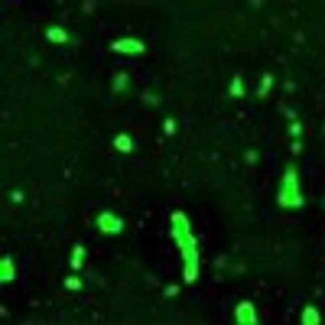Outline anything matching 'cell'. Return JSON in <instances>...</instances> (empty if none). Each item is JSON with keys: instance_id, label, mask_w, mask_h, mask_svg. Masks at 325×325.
<instances>
[{"instance_id": "6da1fadb", "label": "cell", "mask_w": 325, "mask_h": 325, "mask_svg": "<svg viewBox=\"0 0 325 325\" xmlns=\"http://www.w3.org/2000/svg\"><path fill=\"white\" fill-rule=\"evenodd\" d=\"M169 225H172V241H176L179 254H182V264H185L182 280L195 283V276H198V241H195V234H192L189 215H185V211H172Z\"/></svg>"}, {"instance_id": "7a4b0ae2", "label": "cell", "mask_w": 325, "mask_h": 325, "mask_svg": "<svg viewBox=\"0 0 325 325\" xmlns=\"http://www.w3.org/2000/svg\"><path fill=\"white\" fill-rule=\"evenodd\" d=\"M276 202H280V208H302V205H306V195H302V189H299V176H296V166L293 163L283 169Z\"/></svg>"}, {"instance_id": "3957f363", "label": "cell", "mask_w": 325, "mask_h": 325, "mask_svg": "<svg viewBox=\"0 0 325 325\" xmlns=\"http://www.w3.org/2000/svg\"><path fill=\"white\" fill-rule=\"evenodd\" d=\"M98 231L101 234H121L124 231V218L114 211H98Z\"/></svg>"}, {"instance_id": "277c9868", "label": "cell", "mask_w": 325, "mask_h": 325, "mask_svg": "<svg viewBox=\"0 0 325 325\" xmlns=\"http://www.w3.org/2000/svg\"><path fill=\"white\" fill-rule=\"evenodd\" d=\"M111 49H114V52H124V55H143V52H147V46H143L140 43V39H117V43H111Z\"/></svg>"}, {"instance_id": "5b68a950", "label": "cell", "mask_w": 325, "mask_h": 325, "mask_svg": "<svg viewBox=\"0 0 325 325\" xmlns=\"http://www.w3.org/2000/svg\"><path fill=\"white\" fill-rule=\"evenodd\" d=\"M234 319H238V325H254L257 322V309H254V302H238V306H234Z\"/></svg>"}, {"instance_id": "8992f818", "label": "cell", "mask_w": 325, "mask_h": 325, "mask_svg": "<svg viewBox=\"0 0 325 325\" xmlns=\"http://www.w3.org/2000/svg\"><path fill=\"white\" fill-rule=\"evenodd\" d=\"M46 39H49V43H72V36H68L62 26H49V30H46Z\"/></svg>"}, {"instance_id": "52a82bcc", "label": "cell", "mask_w": 325, "mask_h": 325, "mask_svg": "<svg viewBox=\"0 0 325 325\" xmlns=\"http://www.w3.org/2000/svg\"><path fill=\"white\" fill-rule=\"evenodd\" d=\"M13 280V257L0 260V283H10Z\"/></svg>"}, {"instance_id": "ba28073f", "label": "cell", "mask_w": 325, "mask_h": 325, "mask_svg": "<svg viewBox=\"0 0 325 325\" xmlns=\"http://www.w3.org/2000/svg\"><path fill=\"white\" fill-rule=\"evenodd\" d=\"M114 147L121 150V153H134V140H130L127 134H117L114 137Z\"/></svg>"}, {"instance_id": "9c48e42d", "label": "cell", "mask_w": 325, "mask_h": 325, "mask_svg": "<svg viewBox=\"0 0 325 325\" xmlns=\"http://www.w3.org/2000/svg\"><path fill=\"white\" fill-rule=\"evenodd\" d=\"M302 322H306V325H319V322H322V315H319V309H312V306H306V309H302Z\"/></svg>"}, {"instance_id": "30bf717a", "label": "cell", "mask_w": 325, "mask_h": 325, "mask_svg": "<svg viewBox=\"0 0 325 325\" xmlns=\"http://www.w3.org/2000/svg\"><path fill=\"white\" fill-rule=\"evenodd\" d=\"M231 98H244V78H241V75L231 78Z\"/></svg>"}, {"instance_id": "8fae6325", "label": "cell", "mask_w": 325, "mask_h": 325, "mask_svg": "<svg viewBox=\"0 0 325 325\" xmlns=\"http://www.w3.org/2000/svg\"><path fill=\"white\" fill-rule=\"evenodd\" d=\"M81 264H85V247H75V251H72V270H81Z\"/></svg>"}, {"instance_id": "7c38bea8", "label": "cell", "mask_w": 325, "mask_h": 325, "mask_svg": "<svg viewBox=\"0 0 325 325\" xmlns=\"http://www.w3.org/2000/svg\"><path fill=\"white\" fill-rule=\"evenodd\" d=\"M163 134H166V137L176 134V121H172V117H169V121H163Z\"/></svg>"}, {"instance_id": "4fadbf2b", "label": "cell", "mask_w": 325, "mask_h": 325, "mask_svg": "<svg viewBox=\"0 0 325 325\" xmlns=\"http://www.w3.org/2000/svg\"><path fill=\"white\" fill-rule=\"evenodd\" d=\"M65 289H81V280H78V276H68V280H65Z\"/></svg>"}, {"instance_id": "5bb4252c", "label": "cell", "mask_w": 325, "mask_h": 325, "mask_svg": "<svg viewBox=\"0 0 325 325\" xmlns=\"http://www.w3.org/2000/svg\"><path fill=\"white\" fill-rule=\"evenodd\" d=\"M270 85H273V75H264V81H260V94L270 91Z\"/></svg>"}, {"instance_id": "9a60e30c", "label": "cell", "mask_w": 325, "mask_h": 325, "mask_svg": "<svg viewBox=\"0 0 325 325\" xmlns=\"http://www.w3.org/2000/svg\"><path fill=\"white\" fill-rule=\"evenodd\" d=\"M114 88H117V91H121V88H127V75H117V78H114Z\"/></svg>"}]
</instances>
